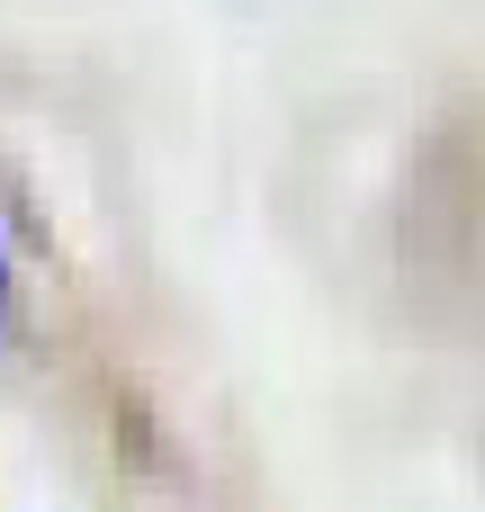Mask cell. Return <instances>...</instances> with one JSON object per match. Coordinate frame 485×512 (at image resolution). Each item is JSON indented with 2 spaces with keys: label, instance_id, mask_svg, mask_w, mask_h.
Segmentation results:
<instances>
[{
  "label": "cell",
  "instance_id": "cell-1",
  "mask_svg": "<svg viewBox=\"0 0 485 512\" xmlns=\"http://www.w3.org/2000/svg\"><path fill=\"white\" fill-rule=\"evenodd\" d=\"M9 306H18V279H9V252H0V324H9Z\"/></svg>",
  "mask_w": 485,
  "mask_h": 512
}]
</instances>
